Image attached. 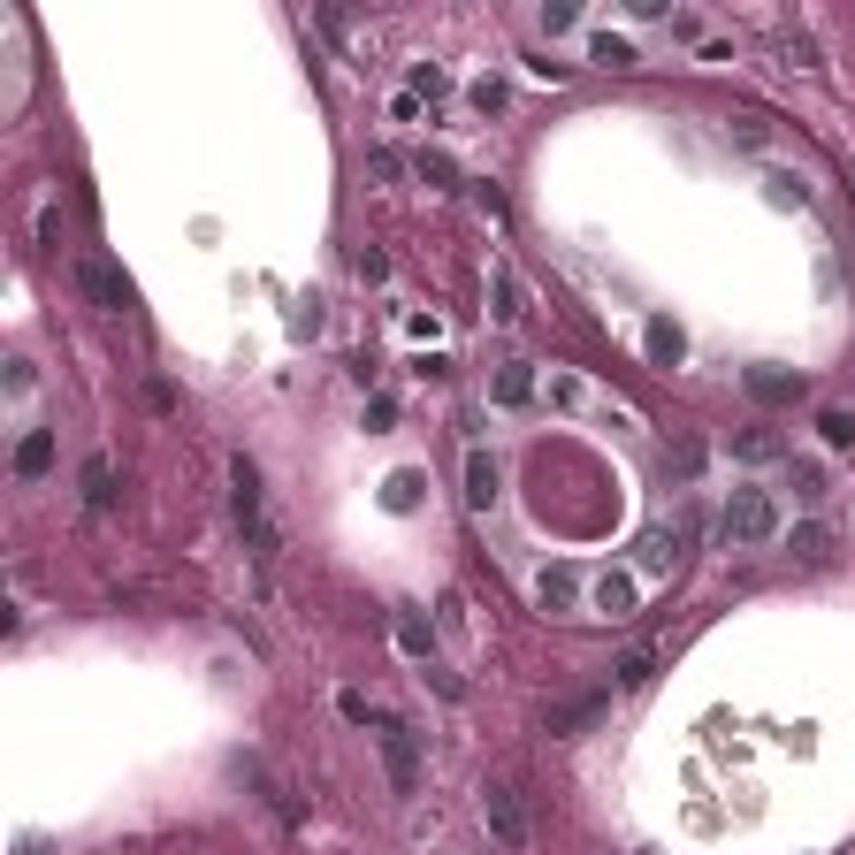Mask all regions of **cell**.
I'll return each instance as SVG.
<instances>
[{
  "label": "cell",
  "mask_w": 855,
  "mask_h": 855,
  "mask_svg": "<svg viewBox=\"0 0 855 855\" xmlns=\"http://www.w3.org/2000/svg\"><path fill=\"white\" fill-rule=\"evenodd\" d=\"M230 505H237V520L253 527V535H261V466L253 459H230Z\"/></svg>",
  "instance_id": "5b68a950"
},
{
  "label": "cell",
  "mask_w": 855,
  "mask_h": 855,
  "mask_svg": "<svg viewBox=\"0 0 855 855\" xmlns=\"http://www.w3.org/2000/svg\"><path fill=\"white\" fill-rule=\"evenodd\" d=\"M383 764H390L397 794L420 787V733H413V725H383Z\"/></svg>",
  "instance_id": "7a4b0ae2"
},
{
  "label": "cell",
  "mask_w": 855,
  "mask_h": 855,
  "mask_svg": "<svg viewBox=\"0 0 855 855\" xmlns=\"http://www.w3.org/2000/svg\"><path fill=\"white\" fill-rule=\"evenodd\" d=\"M794 558H802V566H825V558H833V535H825L817 520H802L794 527Z\"/></svg>",
  "instance_id": "e0dca14e"
},
{
  "label": "cell",
  "mask_w": 855,
  "mask_h": 855,
  "mask_svg": "<svg viewBox=\"0 0 855 855\" xmlns=\"http://www.w3.org/2000/svg\"><path fill=\"white\" fill-rule=\"evenodd\" d=\"M47 466H54V428H31V436L16 444V474H23V481H39Z\"/></svg>",
  "instance_id": "9c48e42d"
},
{
  "label": "cell",
  "mask_w": 855,
  "mask_h": 855,
  "mask_svg": "<svg viewBox=\"0 0 855 855\" xmlns=\"http://www.w3.org/2000/svg\"><path fill=\"white\" fill-rule=\"evenodd\" d=\"M535 397V367L527 359H505V375H497V405H527Z\"/></svg>",
  "instance_id": "4fadbf2b"
},
{
  "label": "cell",
  "mask_w": 855,
  "mask_h": 855,
  "mask_svg": "<svg viewBox=\"0 0 855 855\" xmlns=\"http://www.w3.org/2000/svg\"><path fill=\"white\" fill-rule=\"evenodd\" d=\"M383 505H390V512H413V505H420V474H413V466L383 481Z\"/></svg>",
  "instance_id": "d6986e66"
},
{
  "label": "cell",
  "mask_w": 855,
  "mask_h": 855,
  "mask_svg": "<svg viewBox=\"0 0 855 855\" xmlns=\"http://www.w3.org/2000/svg\"><path fill=\"white\" fill-rule=\"evenodd\" d=\"M642 344H650V359H658V367H680V359H688V336L672 329V322H650Z\"/></svg>",
  "instance_id": "7c38bea8"
},
{
  "label": "cell",
  "mask_w": 855,
  "mask_h": 855,
  "mask_svg": "<svg viewBox=\"0 0 855 855\" xmlns=\"http://www.w3.org/2000/svg\"><path fill=\"white\" fill-rule=\"evenodd\" d=\"M573 596H581V573H573V566H550V573H542V611H566Z\"/></svg>",
  "instance_id": "5bb4252c"
},
{
  "label": "cell",
  "mask_w": 855,
  "mask_h": 855,
  "mask_svg": "<svg viewBox=\"0 0 855 855\" xmlns=\"http://www.w3.org/2000/svg\"><path fill=\"white\" fill-rule=\"evenodd\" d=\"M817 428H825V444H833V451H848V444H855V413H841V405H825V413H817Z\"/></svg>",
  "instance_id": "ffe728a7"
},
{
  "label": "cell",
  "mask_w": 855,
  "mask_h": 855,
  "mask_svg": "<svg viewBox=\"0 0 855 855\" xmlns=\"http://www.w3.org/2000/svg\"><path fill=\"white\" fill-rule=\"evenodd\" d=\"M596 711H603V703H596V695H589V703H566V711H558V719H550V733H573V725H589Z\"/></svg>",
  "instance_id": "484cf974"
},
{
  "label": "cell",
  "mask_w": 855,
  "mask_h": 855,
  "mask_svg": "<svg viewBox=\"0 0 855 855\" xmlns=\"http://www.w3.org/2000/svg\"><path fill=\"white\" fill-rule=\"evenodd\" d=\"M291 329H298V336H322V298H314V291L291 306Z\"/></svg>",
  "instance_id": "603a6c76"
},
{
  "label": "cell",
  "mask_w": 855,
  "mask_h": 855,
  "mask_svg": "<svg viewBox=\"0 0 855 855\" xmlns=\"http://www.w3.org/2000/svg\"><path fill=\"white\" fill-rule=\"evenodd\" d=\"M749 397L787 405V397H802V375H787V367H749Z\"/></svg>",
  "instance_id": "ba28073f"
},
{
  "label": "cell",
  "mask_w": 855,
  "mask_h": 855,
  "mask_svg": "<svg viewBox=\"0 0 855 855\" xmlns=\"http://www.w3.org/2000/svg\"><path fill=\"white\" fill-rule=\"evenodd\" d=\"M573 23H581V8H566V0H558V8H542V31H550V39H558V31H573Z\"/></svg>",
  "instance_id": "4316f807"
},
{
  "label": "cell",
  "mask_w": 855,
  "mask_h": 855,
  "mask_svg": "<svg viewBox=\"0 0 855 855\" xmlns=\"http://www.w3.org/2000/svg\"><path fill=\"white\" fill-rule=\"evenodd\" d=\"M397 650H405V658H428V650H436L428 611H397Z\"/></svg>",
  "instance_id": "30bf717a"
},
{
  "label": "cell",
  "mask_w": 855,
  "mask_h": 855,
  "mask_svg": "<svg viewBox=\"0 0 855 855\" xmlns=\"http://www.w3.org/2000/svg\"><path fill=\"white\" fill-rule=\"evenodd\" d=\"M725 131H733V145H764V138H772V123H764V115H733Z\"/></svg>",
  "instance_id": "d4e9b609"
},
{
  "label": "cell",
  "mask_w": 855,
  "mask_h": 855,
  "mask_svg": "<svg viewBox=\"0 0 855 855\" xmlns=\"http://www.w3.org/2000/svg\"><path fill=\"white\" fill-rule=\"evenodd\" d=\"M764 199H772V206H802V199H810V184H802L794 169H772V176H764Z\"/></svg>",
  "instance_id": "ac0fdd59"
},
{
  "label": "cell",
  "mask_w": 855,
  "mask_h": 855,
  "mask_svg": "<svg viewBox=\"0 0 855 855\" xmlns=\"http://www.w3.org/2000/svg\"><path fill=\"white\" fill-rule=\"evenodd\" d=\"M16 855H47V841H39V833H23V841H16Z\"/></svg>",
  "instance_id": "f546056e"
},
{
  "label": "cell",
  "mask_w": 855,
  "mask_h": 855,
  "mask_svg": "<svg viewBox=\"0 0 855 855\" xmlns=\"http://www.w3.org/2000/svg\"><path fill=\"white\" fill-rule=\"evenodd\" d=\"M596 611L627 619V611H634V581H627V573H603V581H596Z\"/></svg>",
  "instance_id": "9a60e30c"
},
{
  "label": "cell",
  "mask_w": 855,
  "mask_h": 855,
  "mask_svg": "<svg viewBox=\"0 0 855 855\" xmlns=\"http://www.w3.org/2000/svg\"><path fill=\"white\" fill-rule=\"evenodd\" d=\"M420 176H428V184H444V192H451V161H444V153H420Z\"/></svg>",
  "instance_id": "83f0119b"
},
{
  "label": "cell",
  "mask_w": 855,
  "mask_h": 855,
  "mask_svg": "<svg viewBox=\"0 0 855 855\" xmlns=\"http://www.w3.org/2000/svg\"><path fill=\"white\" fill-rule=\"evenodd\" d=\"M733 459L772 466V459H787V436H780V428H741V436H733Z\"/></svg>",
  "instance_id": "8992f818"
},
{
  "label": "cell",
  "mask_w": 855,
  "mask_h": 855,
  "mask_svg": "<svg viewBox=\"0 0 855 855\" xmlns=\"http://www.w3.org/2000/svg\"><path fill=\"white\" fill-rule=\"evenodd\" d=\"M489 291H497V306H489L497 322H520V314H527V306H520V275H512V267H497V275H489Z\"/></svg>",
  "instance_id": "2e32d148"
},
{
  "label": "cell",
  "mask_w": 855,
  "mask_h": 855,
  "mask_svg": "<svg viewBox=\"0 0 855 855\" xmlns=\"http://www.w3.org/2000/svg\"><path fill=\"white\" fill-rule=\"evenodd\" d=\"M77 481H84V505H92V512H108V505H115V466H108V459H84Z\"/></svg>",
  "instance_id": "8fae6325"
},
{
  "label": "cell",
  "mask_w": 855,
  "mask_h": 855,
  "mask_svg": "<svg viewBox=\"0 0 855 855\" xmlns=\"http://www.w3.org/2000/svg\"><path fill=\"white\" fill-rule=\"evenodd\" d=\"M664 566H672V535L650 527V535H642V573H664Z\"/></svg>",
  "instance_id": "7402d4cb"
},
{
  "label": "cell",
  "mask_w": 855,
  "mask_h": 855,
  "mask_svg": "<svg viewBox=\"0 0 855 855\" xmlns=\"http://www.w3.org/2000/svg\"><path fill=\"white\" fill-rule=\"evenodd\" d=\"M596 62H603V69H634V47H627V39H611V31H603V39H596Z\"/></svg>",
  "instance_id": "cb8c5ba5"
},
{
  "label": "cell",
  "mask_w": 855,
  "mask_h": 855,
  "mask_svg": "<svg viewBox=\"0 0 855 855\" xmlns=\"http://www.w3.org/2000/svg\"><path fill=\"white\" fill-rule=\"evenodd\" d=\"M77 291H84L100 314H131V283H123L108 261H77Z\"/></svg>",
  "instance_id": "3957f363"
},
{
  "label": "cell",
  "mask_w": 855,
  "mask_h": 855,
  "mask_svg": "<svg viewBox=\"0 0 855 855\" xmlns=\"http://www.w3.org/2000/svg\"><path fill=\"white\" fill-rule=\"evenodd\" d=\"M794 497H825V474L817 466H794Z\"/></svg>",
  "instance_id": "f1b7e54d"
},
{
  "label": "cell",
  "mask_w": 855,
  "mask_h": 855,
  "mask_svg": "<svg viewBox=\"0 0 855 855\" xmlns=\"http://www.w3.org/2000/svg\"><path fill=\"white\" fill-rule=\"evenodd\" d=\"M466 505H474V512L497 505V459H489V451H466Z\"/></svg>",
  "instance_id": "52a82bcc"
},
{
  "label": "cell",
  "mask_w": 855,
  "mask_h": 855,
  "mask_svg": "<svg viewBox=\"0 0 855 855\" xmlns=\"http://www.w3.org/2000/svg\"><path fill=\"white\" fill-rule=\"evenodd\" d=\"M772 535H780L772 489H733V505H725V542H772Z\"/></svg>",
  "instance_id": "6da1fadb"
},
{
  "label": "cell",
  "mask_w": 855,
  "mask_h": 855,
  "mask_svg": "<svg viewBox=\"0 0 855 855\" xmlns=\"http://www.w3.org/2000/svg\"><path fill=\"white\" fill-rule=\"evenodd\" d=\"M650 680H658V658H650V650L619 658V688H650Z\"/></svg>",
  "instance_id": "44dd1931"
},
{
  "label": "cell",
  "mask_w": 855,
  "mask_h": 855,
  "mask_svg": "<svg viewBox=\"0 0 855 855\" xmlns=\"http://www.w3.org/2000/svg\"><path fill=\"white\" fill-rule=\"evenodd\" d=\"M481 810H489V833H497V848H527V810L512 787H489L481 794Z\"/></svg>",
  "instance_id": "277c9868"
}]
</instances>
